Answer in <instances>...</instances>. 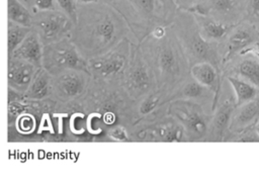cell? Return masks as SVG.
<instances>
[{
    "instance_id": "6da1fadb",
    "label": "cell",
    "mask_w": 259,
    "mask_h": 183,
    "mask_svg": "<svg viewBox=\"0 0 259 183\" xmlns=\"http://www.w3.org/2000/svg\"><path fill=\"white\" fill-rule=\"evenodd\" d=\"M67 109L80 110L86 115L87 131L92 142H107L106 132L121 124L127 130L137 122L136 102L119 83H107L90 79L84 95L64 104Z\"/></svg>"
},
{
    "instance_id": "7a4b0ae2",
    "label": "cell",
    "mask_w": 259,
    "mask_h": 183,
    "mask_svg": "<svg viewBox=\"0 0 259 183\" xmlns=\"http://www.w3.org/2000/svg\"><path fill=\"white\" fill-rule=\"evenodd\" d=\"M130 29L122 16L110 5L97 1L78 4L77 21L70 39L83 58L100 56L127 36Z\"/></svg>"
},
{
    "instance_id": "3957f363",
    "label": "cell",
    "mask_w": 259,
    "mask_h": 183,
    "mask_svg": "<svg viewBox=\"0 0 259 183\" xmlns=\"http://www.w3.org/2000/svg\"><path fill=\"white\" fill-rule=\"evenodd\" d=\"M138 43L153 72L156 88L169 95L189 77V63L170 25L156 27Z\"/></svg>"
},
{
    "instance_id": "277c9868",
    "label": "cell",
    "mask_w": 259,
    "mask_h": 183,
    "mask_svg": "<svg viewBox=\"0 0 259 183\" xmlns=\"http://www.w3.org/2000/svg\"><path fill=\"white\" fill-rule=\"evenodd\" d=\"M110 5L124 19L130 31L143 40L158 26L172 24L177 12L174 0H98Z\"/></svg>"
},
{
    "instance_id": "5b68a950",
    "label": "cell",
    "mask_w": 259,
    "mask_h": 183,
    "mask_svg": "<svg viewBox=\"0 0 259 183\" xmlns=\"http://www.w3.org/2000/svg\"><path fill=\"white\" fill-rule=\"evenodd\" d=\"M170 26L178 38L190 67L197 63H209L222 77L221 43L205 40L200 35L192 12L177 9Z\"/></svg>"
},
{
    "instance_id": "8992f818",
    "label": "cell",
    "mask_w": 259,
    "mask_h": 183,
    "mask_svg": "<svg viewBox=\"0 0 259 183\" xmlns=\"http://www.w3.org/2000/svg\"><path fill=\"white\" fill-rule=\"evenodd\" d=\"M120 85L127 96L135 102L156 88L153 72L143 56L139 43L131 42L130 57Z\"/></svg>"
},
{
    "instance_id": "52a82bcc",
    "label": "cell",
    "mask_w": 259,
    "mask_h": 183,
    "mask_svg": "<svg viewBox=\"0 0 259 183\" xmlns=\"http://www.w3.org/2000/svg\"><path fill=\"white\" fill-rule=\"evenodd\" d=\"M167 114L182 125L187 142H203L211 114L206 113L201 103L187 99L171 100L167 103Z\"/></svg>"
},
{
    "instance_id": "ba28073f",
    "label": "cell",
    "mask_w": 259,
    "mask_h": 183,
    "mask_svg": "<svg viewBox=\"0 0 259 183\" xmlns=\"http://www.w3.org/2000/svg\"><path fill=\"white\" fill-rule=\"evenodd\" d=\"M131 42L126 36L108 52L87 60L90 77L101 82L120 84L130 57Z\"/></svg>"
},
{
    "instance_id": "9c48e42d",
    "label": "cell",
    "mask_w": 259,
    "mask_h": 183,
    "mask_svg": "<svg viewBox=\"0 0 259 183\" xmlns=\"http://www.w3.org/2000/svg\"><path fill=\"white\" fill-rule=\"evenodd\" d=\"M41 67L51 76L66 70H81L89 74L87 60L81 56L70 37L44 45Z\"/></svg>"
},
{
    "instance_id": "30bf717a",
    "label": "cell",
    "mask_w": 259,
    "mask_h": 183,
    "mask_svg": "<svg viewBox=\"0 0 259 183\" xmlns=\"http://www.w3.org/2000/svg\"><path fill=\"white\" fill-rule=\"evenodd\" d=\"M132 142L185 143L187 142L182 125L172 116L165 114L153 121L137 124L128 129Z\"/></svg>"
},
{
    "instance_id": "8fae6325",
    "label": "cell",
    "mask_w": 259,
    "mask_h": 183,
    "mask_svg": "<svg viewBox=\"0 0 259 183\" xmlns=\"http://www.w3.org/2000/svg\"><path fill=\"white\" fill-rule=\"evenodd\" d=\"M31 14V28L38 34L42 45L70 37L74 23L62 10H37Z\"/></svg>"
},
{
    "instance_id": "7c38bea8",
    "label": "cell",
    "mask_w": 259,
    "mask_h": 183,
    "mask_svg": "<svg viewBox=\"0 0 259 183\" xmlns=\"http://www.w3.org/2000/svg\"><path fill=\"white\" fill-rule=\"evenodd\" d=\"M90 79V75L81 70H66L52 76L50 97L61 105L77 100L86 92Z\"/></svg>"
},
{
    "instance_id": "4fadbf2b",
    "label": "cell",
    "mask_w": 259,
    "mask_h": 183,
    "mask_svg": "<svg viewBox=\"0 0 259 183\" xmlns=\"http://www.w3.org/2000/svg\"><path fill=\"white\" fill-rule=\"evenodd\" d=\"M258 40L259 28L256 24L242 20L239 23L232 25L224 41L221 43L225 47V52L222 55V69L232 58L237 56L243 50L252 47Z\"/></svg>"
},
{
    "instance_id": "5bb4252c",
    "label": "cell",
    "mask_w": 259,
    "mask_h": 183,
    "mask_svg": "<svg viewBox=\"0 0 259 183\" xmlns=\"http://www.w3.org/2000/svg\"><path fill=\"white\" fill-rule=\"evenodd\" d=\"M189 12L209 16L228 25L243 20L241 0H196Z\"/></svg>"
},
{
    "instance_id": "9a60e30c",
    "label": "cell",
    "mask_w": 259,
    "mask_h": 183,
    "mask_svg": "<svg viewBox=\"0 0 259 183\" xmlns=\"http://www.w3.org/2000/svg\"><path fill=\"white\" fill-rule=\"evenodd\" d=\"M236 107L235 98H229L221 104H218L211 113L208 128L203 142L222 143L229 134L231 116Z\"/></svg>"
},
{
    "instance_id": "2e32d148",
    "label": "cell",
    "mask_w": 259,
    "mask_h": 183,
    "mask_svg": "<svg viewBox=\"0 0 259 183\" xmlns=\"http://www.w3.org/2000/svg\"><path fill=\"white\" fill-rule=\"evenodd\" d=\"M236 76L242 78L259 89V60L252 54L237 55L227 62L222 69V77Z\"/></svg>"
},
{
    "instance_id": "e0dca14e",
    "label": "cell",
    "mask_w": 259,
    "mask_h": 183,
    "mask_svg": "<svg viewBox=\"0 0 259 183\" xmlns=\"http://www.w3.org/2000/svg\"><path fill=\"white\" fill-rule=\"evenodd\" d=\"M190 76L202 86L208 88L212 94L211 100V112L215 109L219 104L220 97L222 94L223 78L217 72L215 68L209 63H197L190 67Z\"/></svg>"
},
{
    "instance_id": "ac0fdd59",
    "label": "cell",
    "mask_w": 259,
    "mask_h": 183,
    "mask_svg": "<svg viewBox=\"0 0 259 183\" xmlns=\"http://www.w3.org/2000/svg\"><path fill=\"white\" fill-rule=\"evenodd\" d=\"M36 69L26 61L13 57L9 58L7 71L8 87L23 94L30 85Z\"/></svg>"
},
{
    "instance_id": "d6986e66",
    "label": "cell",
    "mask_w": 259,
    "mask_h": 183,
    "mask_svg": "<svg viewBox=\"0 0 259 183\" xmlns=\"http://www.w3.org/2000/svg\"><path fill=\"white\" fill-rule=\"evenodd\" d=\"M258 121H259V94L254 99L235 107L231 116L229 134L238 132L249 125L257 124Z\"/></svg>"
},
{
    "instance_id": "ffe728a7",
    "label": "cell",
    "mask_w": 259,
    "mask_h": 183,
    "mask_svg": "<svg viewBox=\"0 0 259 183\" xmlns=\"http://www.w3.org/2000/svg\"><path fill=\"white\" fill-rule=\"evenodd\" d=\"M42 43L38 34L31 28L23 40L16 47L10 58H17L32 64L35 68L41 67ZM9 59V58H8Z\"/></svg>"
},
{
    "instance_id": "44dd1931",
    "label": "cell",
    "mask_w": 259,
    "mask_h": 183,
    "mask_svg": "<svg viewBox=\"0 0 259 183\" xmlns=\"http://www.w3.org/2000/svg\"><path fill=\"white\" fill-rule=\"evenodd\" d=\"M212 97L213 94L208 88L199 84L189 75L187 79H185L169 93L167 101L169 102L176 99H187L201 103L202 101L208 99L212 100Z\"/></svg>"
},
{
    "instance_id": "7402d4cb",
    "label": "cell",
    "mask_w": 259,
    "mask_h": 183,
    "mask_svg": "<svg viewBox=\"0 0 259 183\" xmlns=\"http://www.w3.org/2000/svg\"><path fill=\"white\" fill-rule=\"evenodd\" d=\"M200 35L208 41L222 43L232 25L225 24L206 15L193 13Z\"/></svg>"
},
{
    "instance_id": "603a6c76",
    "label": "cell",
    "mask_w": 259,
    "mask_h": 183,
    "mask_svg": "<svg viewBox=\"0 0 259 183\" xmlns=\"http://www.w3.org/2000/svg\"><path fill=\"white\" fill-rule=\"evenodd\" d=\"M52 76L42 68H37L27 90L23 93L24 98L41 100L50 97Z\"/></svg>"
},
{
    "instance_id": "cb8c5ba5",
    "label": "cell",
    "mask_w": 259,
    "mask_h": 183,
    "mask_svg": "<svg viewBox=\"0 0 259 183\" xmlns=\"http://www.w3.org/2000/svg\"><path fill=\"white\" fill-rule=\"evenodd\" d=\"M226 79L231 84L235 92V102L236 106H239L243 103H246L254 99L259 94V89L254 86L252 83L236 77V76H227Z\"/></svg>"
},
{
    "instance_id": "d4e9b609",
    "label": "cell",
    "mask_w": 259,
    "mask_h": 183,
    "mask_svg": "<svg viewBox=\"0 0 259 183\" xmlns=\"http://www.w3.org/2000/svg\"><path fill=\"white\" fill-rule=\"evenodd\" d=\"M7 16L8 20L31 27V12L19 0H7Z\"/></svg>"
},
{
    "instance_id": "484cf974",
    "label": "cell",
    "mask_w": 259,
    "mask_h": 183,
    "mask_svg": "<svg viewBox=\"0 0 259 183\" xmlns=\"http://www.w3.org/2000/svg\"><path fill=\"white\" fill-rule=\"evenodd\" d=\"M31 30V27L23 26L8 20L7 25V54L8 58L12 56L13 51L23 40L26 34Z\"/></svg>"
},
{
    "instance_id": "4316f807",
    "label": "cell",
    "mask_w": 259,
    "mask_h": 183,
    "mask_svg": "<svg viewBox=\"0 0 259 183\" xmlns=\"http://www.w3.org/2000/svg\"><path fill=\"white\" fill-rule=\"evenodd\" d=\"M226 142L232 143H259V134L256 131V124L249 125L238 132L227 136Z\"/></svg>"
},
{
    "instance_id": "83f0119b",
    "label": "cell",
    "mask_w": 259,
    "mask_h": 183,
    "mask_svg": "<svg viewBox=\"0 0 259 183\" xmlns=\"http://www.w3.org/2000/svg\"><path fill=\"white\" fill-rule=\"evenodd\" d=\"M243 20L259 24V0H241Z\"/></svg>"
},
{
    "instance_id": "f1b7e54d",
    "label": "cell",
    "mask_w": 259,
    "mask_h": 183,
    "mask_svg": "<svg viewBox=\"0 0 259 183\" xmlns=\"http://www.w3.org/2000/svg\"><path fill=\"white\" fill-rule=\"evenodd\" d=\"M35 116L29 112H24L20 114L15 120L16 129L22 134H29L33 131L35 127Z\"/></svg>"
},
{
    "instance_id": "f546056e",
    "label": "cell",
    "mask_w": 259,
    "mask_h": 183,
    "mask_svg": "<svg viewBox=\"0 0 259 183\" xmlns=\"http://www.w3.org/2000/svg\"><path fill=\"white\" fill-rule=\"evenodd\" d=\"M106 138L107 142H132L127 128L121 124L109 128L106 132Z\"/></svg>"
},
{
    "instance_id": "4dcf8cb0",
    "label": "cell",
    "mask_w": 259,
    "mask_h": 183,
    "mask_svg": "<svg viewBox=\"0 0 259 183\" xmlns=\"http://www.w3.org/2000/svg\"><path fill=\"white\" fill-rule=\"evenodd\" d=\"M56 4L60 7V10L65 12L75 24L77 21V7L76 0H56Z\"/></svg>"
},
{
    "instance_id": "1f68e13d",
    "label": "cell",
    "mask_w": 259,
    "mask_h": 183,
    "mask_svg": "<svg viewBox=\"0 0 259 183\" xmlns=\"http://www.w3.org/2000/svg\"><path fill=\"white\" fill-rule=\"evenodd\" d=\"M29 6L32 9L31 13L37 10H51L57 8L56 0H30Z\"/></svg>"
},
{
    "instance_id": "d6a6232c",
    "label": "cell",
    "mask_w": 259,
    "mask_h": 183,
    "mask_svg": "<svg viewBox=\"0 0 259 183\" xmlns=\"http://www.w3.org/2000/svg\"><path fill=\"white\" fill-rule=\"evenodd\" d=\"M174 2L177 5L178 9L190 11L194 6L196 0H174Z\"/></svg>"
},
{
    "instance_id": "836d02e7",
    "label": "cell",
    "mask_w": 259,
    "mask_h": 183,
    "mask_svg": "<svg viewBox=\"0 0 259 183\" xmlns=\"http://www.w3.org/2000/svg\"><path fill=\"white\" fill-rule=\"evenodd\" d=\"M244 54H252V55L256 56L258 58V60H259V40L255 44H253L252 47L243 50L238 55H244Z\"/></svg>"
},
{
    "instance_id": "e575fe53",
    "label": "cell",
    "mask_w": 259,
    "mask_h": 183,
    "mask_svg": "<svg viewBox=\"0 0 259 183\" xmlns=\"http://www.w3.org/2000/svg\"><path fill=\"white\" fill-rule=\"evenodd\" d=\"M98 0H76L77 4H88V3H93L97 2Z\"/></svg>"
},
{
    "instance_id": "d590c367",
    "label": "cell",
    "mask_w": 259,
    "mask_h": 183,
    "mask_svg": "<svg viewBox=\"0 0 259 183\" xmlns=\"http://www.w3.org/2000/svg\"><path fill=\"white\" fill-rule=\"evenodd\" d=\"M21 3L23 2V3H25L26 4V6H29V3H30V0H19Z\"/></svg>"
},
{
    "instance_id": "8d00e7d4",
    "label": "cell",
    "mask_w": 259,
    "mask_h": 183,
    "mask_svg": "<svg viewBox=\"0 0 259 183\" xmlns=\"http://www.w3.org/2000/svg\"><path fill=\"white\" fill-rule=\"evenodd\" d=\"M256 131L259 134V124H256Z\"/></svg>"
},
{
    "instance_id": "74e56055",
    "label": "cell",
    "mask_w": 259,
    "mask_h": 183,
    "mask_svg": "<svg viewBox=\"0 0 259 183\" xmlns=\"http://www.w3.org/2000/svg\"><path fill=\"white\" fill-rule=\"evenodd\" d=\"M257 124H259V121H258V123H257Z\"/></svg>"
}]
</instances>
